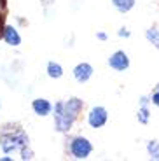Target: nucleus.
<instances>
[{"label":"nucleus","mask_w":159,"mask_h":161,"mask_svg":"<svg viewBox=\"0 0 159 161\" xmlns=\"http://www.w3.org/2000/svg\"><path fill=\"white\" fill-rule=\"evenodd\" d=\"M0 161H11V158H9V156H4V158H0Z\"/></svg>","instance_id":"obj_18"},{"label":"nucleus","mask_w":159,"mask_h":161,"mask_svg":"<svg viewBox=\"0 0 159 161\" xmlns=\"http://www.w3.org/2000/svg\"><path fill=\"white\" fill-rule=\"evenodd\" d=\"M82 100L77 97L68 98V100H61L54 103L52 109V116H54V130L60 133H68L75 123L79 112L82 110Z\"/></svg>","instance_id":"obj_1"},{"label":"nucleus","mask_w":159,"mask_h":161,"mask_svg":"<svg viewBox=\"0 0 159 161\" xmlns=\"http://www.w3.org/2000/svg\"><path fill=\"white\" fill-rule=\"evenodd\" d=\"M28 145V135L23 130H14V131H4L0 135V147L5 154L16 153L21 147Z\"/></svg>","instance_id":"obj_2"},{"label":"nucleus","mask_w":159,"mask_h":161,"mask_svg":"<svg viewBox=\"0 0 159 161\" xmlns=\"http://www.w3.org/2000/svg\"><path fill=\"white\" fill-rule=\"evenodd\" d=\"M107 121H108V112H107L105 107L96 105V107H93V109L89 110V114H88V125L91 126L93 130L103 128V126L107 125Z\"/></svg>","instance_id":"obj_4"},{"label":"nucleus","mask_w":159,"mask_h":161,"mask_svg":"<svg viewBox=\"0 0 159 161\" xmlns=\"http://www.w3.org/2000/svg\"><path fill=\"white\" fill-rule=\"evenodd\" d=\"M2 37H4L5 44H9V46L18 47V46L21 44V35H19V32H18L12 25H7V26H5L4 32H2Z\"/></svg>","instance_id":"obj_8"},{"label":"nucleus","mask_w":159,"mask_h":161,"mask_svg":"<svg viewBox=\"0 0 159 161\" xmlns=\"http://www.w3.org/2000/svg\"><path fill=\"white\" fill-rule=\"evenodd\" d=\"M110 2H112V5H114L119 12H123V14L129 12L136 4V0H110Z\"/></svg>","instance_id":"obj_9"},{"label":"nucleus","mask_w":159,"mask_h":161,"mask_svg":"<svg viewBox=\"0 0 159 161\" xmlns=\"http://www.w3.org/2000/svg\"><path fill=\"white\" fill-rule=\"evenodd\" d=\"M32 109L37 116L44 117V116H49L54 107H52V103L49 100H46V98H35V100L32 102Z\"/></svg>","instance_id":"obj_7"},{"label":"nucleus","mask_w":159,"mask_h":161,"mask_svg":"<svg viewBox=\"0 0 159 161\" xmlns=\"http://www.w3.org/2000/svg\"><path fill=\"white\" fill-rule=\"evenodd\" d=\"M93 67L89 63H86V61H82V63L75 65L74 67V70H72V74H74V79L77 80V82H80V84H84V82H88L89 79L93 77Z\"/></svg>","instance_id":"obj_6"},{"label":"nucleus","mask_w":159,"mask_h":161,"mask_svg":"<svg viewBox=\"0 0 159 161\" xmlns=\"http://www.w3.org/2000/svg\"><path fill=\"white\" fill-rule=\"evenodd\" d=\"M145 39H147L156 49H159V30H157V28H149V30H145Z\"/></svg>","instance_id":"obj_11"},{"label":"nucleus","mask_w":159,"mask_h":161,"mask_svg":"<svg viewBox=\"0 0 159 161\" xmlns=\"http://www.w3.org/2000/svg\"><path fill=\"white\" fill-rule=\"evenodd\" d=\"M108 67L115 72H124V70L129 69V56H128L126 51H114L108 56Z\"/></svg>","instance_id":"obj_5"},{"label":"nucleus","mask_w":159,"mask_h":161,"mask_svg":"<svg viewBox=\"0 0 159 161\" xmlns=\"http://www.w3.org/2000/svg\"><path fill=\"white\" fill-rule=\"evenodd\" d=\"M46 70H47V75L51 77V79H60V77L63 75V67H61L58 61H49Z\"/></svg>","instance_id":"obj_10"},{"label":"nucleus","mask_w":159,"mask_h":161,"mask_svg":"<svg viewBox=\"0 0 159 161\" xmlns=\"http://www.w3.org/2000/svg\"><path fill=\"white\" fill-rule=\"evenodd\" d=\"M147 154L151 159H159V142L157 140L147 142Z\"/></svg>","instance_id":"obj_13"},{"label":"nucleus","mask_w":159,"mask_h":161,"mask_svg":"<svg viewBox=\"0 0 159 161\" xmlns=\"http://www.w3.org/2000/svg\"><path fill=\"white\" fill-rule=\"evenodd\" d=\"M19 153H21V159H32V158H33V153H32V149H30L28 145L21 147Z\"/></svg>","instance_id":"obj_14"},{"label":"nucleus","mask_w":159,"mask_h":161,"mask_svg":"<svg viewBox=\"0 0 159 161\" xmlns=\"http://www.w3.org/2000/svg\"><path fill=\"white\" fill-rule=\"evenodd\" d=\"M96 39H98V40H107V33H105V32H98V33H96Z\"/></svg>","instance_id":"obj_17"},{"label":"nucleus","mask_w":159,"mask_h":161,"mask_svg":"<svg viewBox=\"0 0 159 161\" xmlns=\"http://www.w3.org/2000/svg\"><path fill=\"white\" fill-rule=\"evenodd\" d=\"M117 35H119V37H124V39H128V37L131 35V33H129V30H128V28H124V26H123V28L117 32Z\"/></svg>","instance_id":"obj_16"},{"label":"nucleus","mask_w":159,"mask_h":161,"mask_svg":"<svg viewBox=\"0 0 159 161\" xmlns=\"http://www.w3.org/2000/svg\"><path fill=\"white\" fill-rule=\"evenodd\" d=\"M151 103L156 105V107H159V84L154 88V91L151 93Z\"/></svg>","instance_id":"obj_15"},{"label":"nucleus","mask_w":159,"mask_h":161,"mask_svg":"<svg viewBox=\"0 0 159 161\" xmlns=\"http://www.w3.org/2000/svg\"><path fill=\"white\" fill-rule=\"evenodd\" d=\"M136 119H138V123H142V125H147L149 119H151V110H149L147 105H140L138 112H136Z\"/></svg>","instance_id":"obj_12"},{"label":"nucleus","mask_w":159,"mask_h":161,"mask_svg":"<svg viewBox=\"0 0 159 161\" xmlns=\"http://www.w3.org/2000/svg\"><path fill=\"white\" fill-rule=\"evenodd\" d=\"M68 151H70L72 158H75V159H88L93 153V144L86 137H80L79 135V137L70 138Z\"/></svg>","instance_id":"obj_3"}]
</instances>
